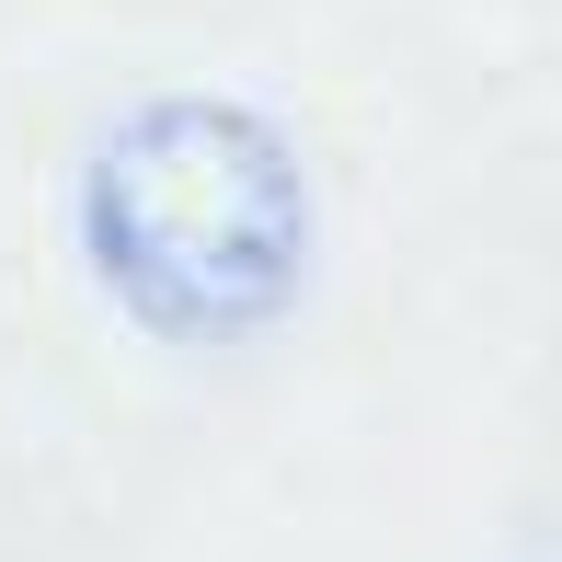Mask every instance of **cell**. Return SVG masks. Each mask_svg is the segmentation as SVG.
Segmentation results:
<instances>
[{
    "label": "cell",
    "instance_id": "cell-1",
    "mask_svg": "<svg viewBox=\"0 0 562 562\" xmlns=\"http://www.w3.org/2000/svg\"><path fill=\"white\" fill-rule=\"evenodd\" d=\"M81 265L149 345H252L311 288V161L241 92H149L81 161Z\"/></svg>",
    "mask_w": 562,
    "mask_h": 562
}]
</instances>
